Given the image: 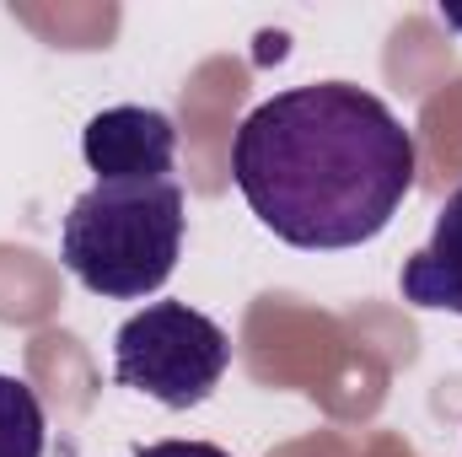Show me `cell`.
<instances>
[{
  "label": "cell",
  "instance_id": "cell-3",
  "mask_svg": "<svg viewBox=\"0 0 462 457\" xmlns=\"http://www.w3.org/2000/svg\"><path fill=\"white\" fill-rule=\"evenodd\" d=\"M231 366L226 329L189 302H151L114 334V377L167 409L205 404Z\"/></svg>",
  "mask_w": 462,
  "mask_h": 457
},
{
  "label": "cell",
  "instance_id": "cell-4",
  "mask_svg": "<svg viewBox=\"0 0 462 457\" xmlns=\"http://www.w3.org/2000/svg\"><path fill=\"white\" fill-rule=\"evenodd\" d=\"M81 156L97 173V183H156L172 173L178 129L156 108L118 103L81 129Z\"/></svg>",
  "mask_w": 462,
  "mask_h": 457
},
{
  "label": "cell",
  "instance_id": "cell-7",
  "mask_svg": "<svg viewBox=\"0 0 462 457\" xmlns=\"http://www.w3.org/2000/svg\"><path fill=\"white\" fill-rule=\"evenodd\" d=\"M134 457H231L216 442H156V447H140Z\"/></svg>",
  "mask_w": 462,
  "mask_h": 457
},
{
  "label": "cell",
  "instance_id": "cell-6",
  "mask_svg": "<svg viewBox=\"0 0 462 457\" xmlns=\"http://www.w3.org/2000/svg\"><path fill=\"white\" fill-rule=\"evenodd\" d=\"M43 404L22 377L0 371V457H43Z\"/></svg>",
  "mask_w": 462,
  "mask_h": 457
},
{
  "label": "cell",
  "instance_id": "cell-5",
  "mask_svg": "<svg viewBox=\"0 0 462 457\" xmlns=\"http://www.w3.org/2000/svg\"><path fill=\"white\" fill-rule=\"evenodd\" d=\"M398 285H403V302L430 307V312H457L462 318V183L447 194L430 242L414 258H403Z\"/></svg>",
  "mask_w": 462,
  "mask_h": 457
},
{
  "label": "cell",
  "instance_id": "cell-8",
  "mask_svg": "<svg viewBox=\"0 0 462 457\" xmlns=\"http://www.w3.org/2000/svg\"><path fill=\"white\" fill-rule=\"evenodd\" d=\"M441 16H447V27H457V33H462V11H457V5H441Z\"/></svg>",
  "mask_w": 462,
  "mask_h": 457
},
{
  "label": "cell",
  "instance_id": "cell-1",
  "mask_svg": "<svg viewBox=\"0 0 462 457\" xmlns=\"http://www.w3.org/2000/svg\"><path fill=\"white\" fill-rule=\"evenodd\" d=\"M414 167L409 124L349 81L274 92L231 140V178L247 210L301 253L382 237L414 189Z\"/></svg>",
  "mask_w": 462,
  "mask_h": 457
},
{
  "label": "cell",
  "instance_id": "cell-2",
  "mask_svg": "<svg viewBox=\"0 0 462 457\" xmlns=\"http://www.w3.org/2000/svg\"><path fill=\"white\" fill-rule=\"evenodd\" d=\"M183 189L156 183H92L60 231L65 269L108 302H140L162 291L183 253Z\"/></svg>",
  "mask_w": 462,
  "mask_h": 457
}]
</instances>
